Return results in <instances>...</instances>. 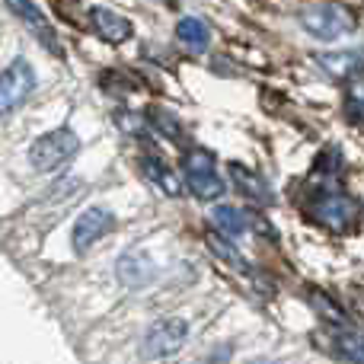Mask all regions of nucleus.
<instances>
[{
  "mask_svg": "<svg viewBox=\"0 0 364 364\" xmlns=\"http://www.w3.org/2000/svg\"><path fill=\"white\" fill-rule=\"evenodd\" d=\"M182 170H186V182L201 201H214L224 195V179L218 173L214 164V154L205 147H192V151L182 157Z\"/></svg>",
  "mask_w": 364,
  "mask_h": 364,
  "instance_id": "1",
  "label": "nucleus"
},
{
  "mask_svg": "<svg viewBox=\"0 0 364 364\" xmlns=\"http://www.w3.org/2000/svg\"><path fill=\"white\" fill-rule=\"evenodd\" d=\"M301 26L314 38H320V42H333V38L352 32L355 19H352V13H348L346 6H339V4H320V6H310V10L301 13Z\"/></svg>",
  "mask_w": 364,
  "mask_h": 364,
  "instance_id": "2",
  "label": "nucleus"
},
{
  "mask_svg": "<svg viewBox=\"0 0 364 364\" xmlns=\"http://www.w3.org/2000/svg\"><path fill=\"white\" fill-rule=\"evenodd\" d=\"M36 90V70L29 61L16 58L13 64H6L0 70V115H10L13 109H19Z\"/></svg>",
  "mask_w": 364,
  "mask_h": 364,
  "instance_id": "3",
  "label": "nucleus"
},
{
  "mask_svg": "<svg viewBox=\"0 0 364 364\" xmlns=\"http://www.w3.org/2000/svg\"><path fill=\"white\" fill-rule=\"evenodd\" d=\"M77 147H80V141H77L74 132H68V128H55V132L42 134V138L32 144L29 164L36 166V170H55V166H61L64 160L74 157Z\"/></svg>",
  "mask_w": 364,
  "mask_h": 364,
  "instance_id": "4",
  "label": "nucleus"
},
{
  "mask_svg": "<svg viewBox=\"0 0 364 364\" xmlns=\"http://www.w3.org/2000/svg\"><path fill=\"white\" fill-rule=\"evenodd\" d=\"M188 339V323L179 320V316H170V320H157L144 336V358H170L176 355Z\"/></svg>",
  "mask_w": 364,
  "mask_h": 364,
  "instance_id": "5",
  "label": "nucleus"
},
{
  "mask_svg": "<svg viewBox=\"0 0 364 364\" xmlns=\"http://www.w3.org/2000/svg\"><path fill=\"white\" fill-rule=\"evenodd\" d=\"M314 214L320 224L333 227V230H346V227H352L358 220L361 205L348 192H323L314 201Z\"/></svg>",
  "mask_w": 364,
  "mask_h": 364,
  "instance_id": "6",
  "label": "nucleus"
},
{
  "mask_svg": "<svg viewBox=\"0 0 364 364\" xmlns=\"http://www.w3.org/2000/svg\"><path fill=\"white\" fill-rule=\"evenodd\" d=\"M112 227H115V218L106 208H90V211H83L74 224V250L83 252L87 246H93L96 240L106 237Z\"/></svg>",
  "mask_w": 364,
  "mask_h": 364,
  "instance_id": "7",
  "label": "nucleus"
},
{
  "mask_svg": "<svg viewBox=\"0 0 364 364\" xmlns=\"http://www.w3.org/2000/svg\"><path fill=\"white\" fill-rule=\"evenodd\" d=\"M316 64H320L333 80H352V77H358L364 70V48L326 51V55H316Z\"/></svg>",
  "mask_w": 364,
  "mask_h": 364,
  "instance_id": "8",
  "label": "nucleus"
},
{
  "mask_svg": "<svg viewBox=\"0 0 364 364\" xmlns=\"http://www.w3.org/2000/svg\"><path fill=\"white\" fill-rule=\"evenodd\" d=\"M90 19H93V29L100 32V38H106V42H112V45L125 42V38L132 36V23H128L122 13H115V10L93 6V10H90Z\"/></svg>",
  "mask_w": 364,
  "mask_h": 364,
  "instance_id": "9",
  "label": "nucleus"
},
{
  "mask_svg": "<svg viewBox=\"0 0 364 364\" xmlns=\"http://www.w3.org/2000/svg\"><path fill=\"white\" fill-rule=\"evenodd\" d=\"M230 173H233L237 188L250 201H256V205H272V188H269V182L259 176V173L246 170V166H240V164H230Z\"/></svg>",
  "mask_w": 364,
  "mask_h": 364,
  "instance_id": "10",
  "label": "nucleus"
},
{
  "mask_svg": "<svg viewBox=\"0 0 364 364\" xmlns=\"http://www.w3.org/2000/svg\"><path fill=\"white\" fill-rule=\"evenodd\" d=\"M141 173H144V176L151 179L154 186L160 188V192L170 195V198H179V195H182V182H179V176L164 164V160H157V157H144V160H141Z\"/></svg>",
  "mask_w": 364,
  "mask_h": 364,
  "instance_id": "11",
  "label": "nucleus"
},
{
  "mask_svg": "<svg viewBox=\"0 0 364 364\" xmlns=\"http://www.w3.org/2000/svg\"><path fill=\"white\" fill-rule=\"evenodd\" d=\"M4 4L10 6V10H13V16H16V19H23V23L29 26V29L42 32V36H45V42H48L51 48H58V45H55V32H51L48 19H45V13L38 10V6L32 4V0H4Z\"/></svg>",
  "mask_w": 364,
  "mask_h": 364,
  "instance_id": "12",
  "label": "nucleus"
},
{
  "mask_svg": "<svg viewBox=\"0 0 364 364\" xmlns=\"http://www.w3.org/2000/svg\"><path fill=\"white\" fill-rule=\"evenodd\" d=\"M176 38L186 48H192V51H205L208 48V42H211V29H208V23L205 19H198V16H186V19H179V26H176Z\"/></svg>",
  "mask_w": 364,
  "mask_h": 364,
  "instance_id": "13",
  "label": "nucleus"
},
{
  "mask_svg": "<svg viewBox=\"0 0 364 364\" xmlns=\"http://www.w3.org/2000/svg\"><path fill=\"white\" fill-rule=\"evenodd\" d=\"M211 220H214V227H218L220 233H227V237H240V233L250 230V224H246V214L240 211V208H233V205L214 208Z\"/></svg>",
  "mask_w": 364,
  "mask_h": 364,
  "instance_id": "14",
  "label": "nucleus"
},
{
  "mask_svg": "<svg viewBox=\"0 0 364 364\" xmlns=\"http://www.w3.org/2000/svg\"><path fill=\"white\" fill-rule=\"evenodd\" d=\"M208 246H211V252H214L218 259H224V262L237 265V269H246V259H243V256H237V252H233V246L227 243V240L220 237V233H208Z\"/></svg>",
  "mask_w": 364,
  "mask_h": 364,
  "instance_id": "15",
  "label": "nucleus"
},
{
  "mask_svg": "<svg viewBox=\"0 0 364 364\" xmlns=\"http://www.w3.org/2000/svg\"><path fill=\"white\" fill-rule=\"evenodd\" d=\"M342 352H346L355 364H364V339H358V336H346V339H342Z\"/></svg>",
  "mask_w": 364,
  "mask_h": 364,
  "instance_id": "16",
  "label": "nucleus"
},
{
  "mask_svg": "<svg viewBox=\"0 0 364 364\" xmlns=\"http://www.w3.org/2000/svg\"><path fill=\"white\" fill-rule=\"evenodd\" d=\"M314 304H316V310H323V314H326V316H329V320H333V323H346V316H342L339 310H336L333 304H329V301H326V297H323V294H316V297H314Z\"/></svg>",
  "mask_w": 364,
  "mask_h": 364,
  "instance_id": "17",
  "label": "nucleus"
},
{
  "mask_svg": "<svg viewBox=\"0 0 364 364\" xmlns=\"http://www.w3.org/2000/svg\"><path fill=\"white\" fill-rule=\"evenodd\" d=\"M259 364H275V361H259Z\"/></svg>",
  "mask_w": 364,
  "mask_h": 364,
  "instance_id": "18",
  "label": "nucleus"
}]
</instances>
